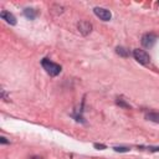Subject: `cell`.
<instances>
[{"label":"cell","instance_id":"obj_1","mask_svg":"<svg viewBox=\"0 0 159 159\" xmlns=\"http://www.w3.org/2000/svg\"><path fill=\"white\" fill-rule=\"evenodd\" d=\"M41 66L43 67V70H45L50 76H57V75L61 72V70H62V67H61L60 65L52 62V61L48 60V58H42V60H41Z\"/></svg>","mask_w":159,"mask_h":159},{"label":"cell","instance_id":"obj_2","mask_svg":"<svg viewBox=\"0 0 159 159\" xmlns=\"http://www.w3.org/2000/svg\"><path fill=\"white\" fill-rule=\"evenodd\" d=\"M133 57L135 58L137 62H139L140 65H148L150 62V56L144 51V50H139L135 48L133 51Z\"/></svg>","mask_w":159,"mask_h":159},{"label":"cell","instance_id":"obj_3","mask_svg":"<svg viewBox=\"0 0 159 159\" xmlns=\"http://www.w3.org/2000/svg\"><path fill=\"white\" fill-rule=\"evenodd\" d=\"M157 35L155 34H152V32H147V34H144L143 36H142V40H140V42H142V45L145 47V48H150L155 42H157Z\"/></svg>","mask_w":159,"mask_h":159},{"label":"cell","instance_id":"obj_4","mask_svg":"<svg viewBox=\"0 0 159 159\" xmlns=\"http://www.w3.org/2000/svg\"><path fill=\"white\" fill-rule=\"evenodd\" d=\"M93 12H94V15H96L97 17H99V19L103 20V21H109L111 17H112L111 11L107 10V9H104V7H98V6H97V7L93 9Z\"/></svg>","mask_w":159,"mask_h":159},{"label":"cell","instance_id":"obj_5","mask_svg":"<svg viewBox=\"0 0 159 159\" xmlns=\"http://www.w3.org/2000/svg\"><path fill=\"white\" fill-rule=\"evenodd\" d=\"M77 29H78V31H80L83 36H87V35L92 31V24L88 22V21L82 20V21H80V22L77 24Z\"/></svg>","mask_w":159,"mask_h":159},{"label":"cell","instance_id":"obj_6","mask_svg":"<svg viewBox=\"0 0 159 159\" xmlns=\"http://www.w3.org/2000/svg\"><path fill=\"white\" fill-rule=\"evenodd\" d=\"M0 16H1V19L2 20H5L7 24H10V25H16V17L10 12V11H6V10H2L1 12H0Z\"/></svg>","mask_w":159,"mask_h":159},{"label":"cell","instance_id":"obj_7","mask_svg":"<svg viewBox=\"0 0 159 159\" xmlns=\"http://www.w3.org/2000/svg\"><path fill=\"white\" fill-rule=\"evenodd\" d=\"M24 15H25L27 19L34 20V19L39 15V11H37V10H35V9H32V7H26V9L24 10Z\"/></svg>","mask_w":159,"mask_h":159},{"label":"cell","instance_id":"obj_8","mask_svg":"<svg viewBox=\"0 0 159 159\" xmlns=\"http://www.w3.org/2000/svg\"><path fill=\"white\" fill-rule=\"evenodd\" d=\"M145 119L154 122V123H159V112H149L145 114Z\"/></svg>","mask_w":159,"mask_h":159},{"label":"cell","instance_id":"obj_9","mask_svg":"<svg viewBox=\"0 0 159 159\" xmlns=\"http://www.w3.org/2000/svg\"><path fill=\"white\" fill-rule=\"evenodd\" d=\"M116 52L119 55V56H122V57H129V51L125 48V47H123V46H117L116 47Z\"/></svg>","mask_w":159,"mask_h":159},{"label":"cell","instance_id":"obj_10","mask_svg":"<svg viewBox=\"0 0 159 159\" xmlns=\"http://www.w3.org/2000/svg\"><path fill=\"white\" fill-rule=\"evenodd\" d=\"M116 103H117L119 107H122V108H130V106H129L128 103H125L124 99H122V98H117V99H116Z\"/></svg>","mask_w":159,"mask_h":159},{"label":"cell","instance_id":"obj_11","mask_svg":"<svg viewBox=\"0 0 159 159\" xmlns=\"http://www.w3.org/2000/svg\"><path fill=\"white\" fill-rule=\"evenodd\" d=\"M113 149H114V152H119V153H125V152L130 150V148H128V147H114Z\"/></svg>","mask_w":159,"mask_h":159},{"label":"cell","instance_id":"obj_12","mask_svg":"<svg viewBox=\"0 0 159 159\" xmlns=\"http://www.w3.org/2000/svg\"><path fill=\"white\" fill-rule=\"evenodd\" d=\"M140 149H147L150 152H159V147H140Z\"/></svg>","mask_w":159,"mask_h":159},{"label":"cell","instance_id":"obj_13","mask_svg":"<svg viewBox=\"0 0 159 159\" xmlns=\"http://www.w3.org/2000/svg\"><path fill=\"white\" fill-rule=\"evenodd\" d=\"M93 147H94L96 149H101V150H103V149H106V148H107V145H106V144H101V143H94V144H93Z\"/></svg>","mask_w":159,"mask_h":159},{"label":"cell","instance_id":"obj_14","mask_svg":"<svg viewBox=\"0 0 159 159\" xmlns=\"http://www.w3.org/2000/svg\"><path fill=\"white\" fill-rule=\"evenodd\" d=\"M0 143H1V144H9L10 142H9V140H6V138H5V137H0Z\"/></svg>","mask_w":159,"mask_h":159},{"label":"cell","instance_id":"obj_15","mask_svg":"<svg viewBox=\"0 0 159 159\" xmlns=\"http://www.w3.org/2000/svg\"><path fill=\"white\" fill-rule=\"evenodd\" d=\"M1 97H2L5 101H9V98H7V96H6V92H5V89H1Z\"/></svg>","mask_w":159,"mask_h":159},{"label":"cell","instance_id":"obj_16","mask_svg":"<svg viewBox=\"0 0 159 159\" xmlns=\"http://www.w3.org/2000/svg\"><path fill=\"white\" fill-rule=\"evenodd\" d=\"M158 4H159V2H158Z\"/></svg>","mask_w":159,"mask_h":159}]
</instances>
